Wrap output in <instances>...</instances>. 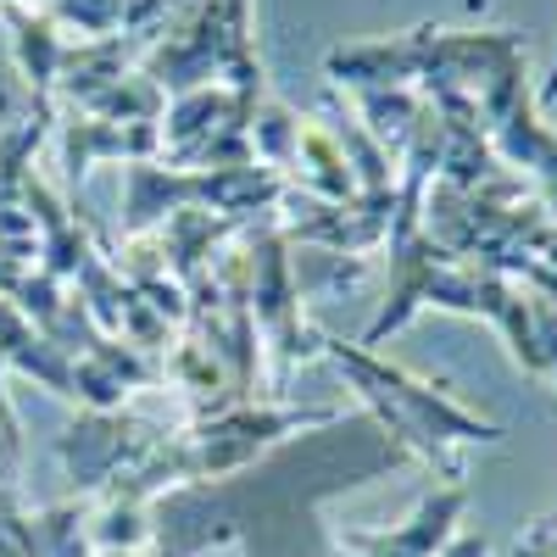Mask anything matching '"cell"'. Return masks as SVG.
I'll return each mask as SVG.
<instances>
[{"instance_id": "cell-1", "label": "cell", "mask_w": 557, "mask_h": 557, "mask_svg": "<svg viewBox=\"0 0 557 557\" xmlns=\"http://www.w3.org/2000/svg\"><path fill=\"white\" fill-rule=\"evenodd\" d=\"M330 357L357 380V391L374 401V412L385 418V430L401 446H412L430 469H441L446 485H462V462L451 451L457 441H502L496 424H480V418H469L457 401H446L435 385L407 380L401 368H385V362H374L368 351H351V346H330Z\"/></svg>"}, {"instance_id": "cell-2", "label": "cell", "mask_w": 557, "mask_h": 557, "mask_svg": "<svg viewBox=\"0 0 557 557\" xmlns=\"http://www.w3.org/2000/svg\"><path fill=\"white\" fill-rule=\"evenodd\" d=\"M469 507V485H446L435 496H424V507L401 524V530H380V535H346L341 546L351 557H435L451 541L457 513Z\"/></svg>"}, {"instance_id": "cell-3", "label": "cell", "mask_w": 557, "mask_h": 557, "mask_svg": "<svg viewBox=\"0 0 557 557\" xmlns=\"http://www.w3.org/2000/svg\"><path fill=\"white\" fill-rule=\"evenodd\" d=\"M123 7H128V0H62V12L78 28H89V34H112L123 23Z\"/></svg>"}, {"instance_id": "cell-4", "label": "cell", "mask_w": 557, "mask_h": 557, "mask_svg": "<svg viewBox=\"0 0 557 557\" xmlns=\"http://www.w3.org/2000/svg\"><path fill=\"white\" fill-rule=\"evenodd\" d=\"M485 552H491L485 535H451L446 541V557H485Z\"/></svg>"}, {"instance_id": "cell-5", "label": "cell", "mask_w": 557, "mask_h": 557, "mask_svg": "<svg viewBox=\"0 0 557 557\" xmlns=\"http://www.w3.org/2000/svg\"><path fill=\"white\" fill-rule=\"evenodd\" d=\"M546 101H557V62H552V78H546V89H541Z\"/></svg>"}]
</instances>
